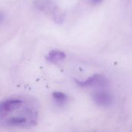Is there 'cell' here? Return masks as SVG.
Returning <instances> with one entry per match:
<instances>
[{"label": "cell", "instance_id": "cell-1", "mask_svg": "<svg viewBox=\"0 0 132 132\" xmlns=\"http://www.w3.org/2000/svg\"><path fill=\"white\" fill-rule=\"evenodd\" d=\"M36 112L29 108H24L18 114L9 116L6 120H4V122L6 125L11 127H25L36 125Z\"/></svg>", "mask_w": 132, "mask_h": 132}, {"label": "cell", "instance_id": "cell-2", "mask_svg": "<svg viewBox=\"0 0 132 132\" xmlns=\"http://www.w3.org/2000/svg\"><path fill=\"white\" fill-rule=\"evenodd\" d=\"M33 4L38 9L50 15L56 22H62L63 21L64 14L63 11L54 4L53 0H34Z\"/></svg>", "mask_w": 132, "mask_h": 132}, {"label": "cell", "instance_id": "cell-3", "mask_svg": "<svg viewBox=\"0 0 132 132\" xmlns=\"http://www.w3.org/2000/svg\"><path fill=\"white\" fill-rule=\"evenodd\" d=\"M22 101L19 99H9L0 103V120L18 110L22 106Z\"/></svg>", "mask_w": 132, "mask_h": 132}, {"label": "cell", "instance_id": "cell-4", "mask_svg": "<svg viewBox=\"0 0 132 132\" xmlns=\"http://www.w3.org/2000/svg\"><path fill=\"white\" fill-rule=\"evenodd\" d=\"M76 83L82 87H105L108 84V80L104 76L101 74H95L92 77H89L87 80L84 81H80L75 80Z\"/></svg>", "mask_w": 132, "mask_h": 132}, {"label": "cell", "instance_id": "cell-5", "mask_svg": "<svg viewBox=\"0 0 132 132\" xmlns=\"http://www.w3.org/2000/svg\"><path fill=\"white\" fill-rule=\"evenodd\" d=\"M93 99L97 104L101 107H109L113 101L112 96L107 92H97L93 95Z\"/></svg>", "mask_w": 132, "mask_h": 132}, {"label": "cell", "instance_id": "cell-6", "mask_svg": "<svg viewBox=\"0 0 132 132\" xmlns=\"http://www.w3.org/2000/svg\"><path fill=\"white\" fill-rule=\"evenodd\" d=\"M66 58V53L63 51L59 50H53L49 52V53L46 55V59L47 61L53 63H56L60 61L63 60Z\"/></svg>", "mask_w": 132, "mask_h": 132}, {"label": "cell", "instance_id": "cell-7", "mask_svg": "<svg viewBox=\"0 0 132 132\" xmlns=\"http://www.w3.org/2000/svg\"><path fill=\"white\" fill-rule=\"evenodd\" d=\"M53 98L54 99V101L58 104H63L64 103L67 102V96L63 93V92H53Z\"/></svg>", "mask_w": 132, "mask_h": 132}, {"label": "cell", "instance_id": "cell-8", "mask_svg": "<svg viewBox=\"0 0 132 132\" xmlns=\"http://www.w3.org/2000/svg\"><path fill=\"white\" fill-rule=\"evenodd\" d=\"M3 19H4V15H3L2 12H0V22H2Z\"/></svg>", "mask_w": 132, "mask_h": 132}, {"label": "cell", "instance_id": "cell-9", "mask_svg": "<svg viewBox=\"0 0 132 132\" xmlns=\"http://www.w3.org/2000/svg\"><path fill=\"white\" fill-rule=\"evenodd\" d=\"M93 1V2H94V3H98V2H100L101 0H92Z\"/></svg>", "mask_w": 132, "mask_h": 132}]
</instances>
